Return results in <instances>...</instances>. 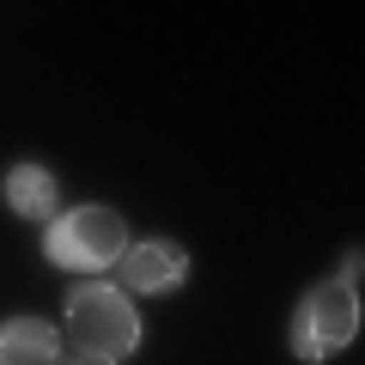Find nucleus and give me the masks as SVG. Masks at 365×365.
Returning <instances> with one entry per match:
<instances>
[{
    "label": "nucleus",
    "instance_id": "20e7f679",
    "mask_svg": "<svg viewBox=\"0 0 365 365\" xmlns=\"http://www.w3.org/2000/svg\"><path fill=\"white\" fill-rule=\"evenodd\" d=\"M116 274H122V292H170L189 280V250L170 237H146V244H128Z\"/></svg>",
    "mask_w": 365,
    "mask_h": 365
},
{
    "label": "nucleus",
    "instance_id": "6e6552de",
    "mask_svg": "<svg viewBox=\"0 0 365 365\" xmlns=\"http://www.w3.org/2000/svg\"><path fill=\"white\" fill-rule=\"evenodd\" d=\"M61 365H91V359H79V353H61Z\"/></svg>",
    "mask_w": 365,
    "mask_h": 365
},
{
    "label": "nucleus",
    "instance_id": "0eeeda50",
    "mask_svg": "<svg viewBox=\"0 0 365 365\" xmlns=\"http://www.w3.org/2000/svg\"><path fill=\"white\" fill-rule=\"evenodd\" d=\"M359 274H365V250H347V262H341V280H353V287H359Z\"/></svg>",
    "mask_w": 365,
    "mask_h": 365
},
{
    "label": "nucleus",
    "instance_id": "423d86ee",
    "mask_svg": "<svg viewBox=\"0 0 365 365\" xmlns=\"http://www.w3.org/2000/svg\"><path fill=\"white\" fill-rule=\"evenodd\" d=\"M6 207H13L19 220L55 225V207H61V189H55V177L37 165V158H25V165H13V170H6Z\"/></svg>",
    "mask_w": 365,
    "mask_h": 365
},
{
    "label": "nucleus",
    "instance_id": "f03ea898",
    "mask_svg": "<svg viewBox=\"0 0 365 365\" xmlns=\"http://www.w3.org/2000/svg\"><path fill=\"white\" fill-rule=\"evenodd\" d=\"M43 256L67 274H104L128 256V225L116 207L104 201H86V207L55 213V225L43 232Z\"/></svg>",
    "mask_w": 365,
    "mask_h": 365
},
{
    "label": "nucleus",
    "instance_id": "7ed1b4c3",
    "mask_svg": "<svg viewBox=\"0 0 365 365\" xmlns=\"http://www.w3.org/2000/svg\"><path fill=\"white\" fill-rule=\"evenodd\" d=\"M353 335H359V287L341 280V274H329V280H317V287L304 292L299 311H292V329H287L292 353L311 359V365L335 359Z\"/></svg>",
    "mask_w": 365,
    "mask_h": 365
},
{
    "label": "nucleus",
    "instance_id": "39448f33",
    "mask_svg": "<svg viewBox=\"0 0 365 365\" xmlns=\"http://www.w3.org/2000/svg\"><path fill=\"white\" fill-rule=\"evenodd\" d=\"M0 365H61V335L43 317H6L0 323Z\"/></svg>",
    "mask_w": 365,
    "mask_h": 365
},
{
    "label": "nucleus",
    "instance_id": "f257e3e1",
    "mask_svg": "<svg viewBox=\"0 0 365 365\" xmlns=\"http://www.w3.org/2000/svg\"><path fill=\"white\" fill-rule=\"evenodd\" d=\"M67 341L91 365H122L140 347V311H134V299L122 287L86 280V287L67 292Z\"/></svg>",
    "mask_w": 365,
    "mask_h": 365
}]
</instances>
